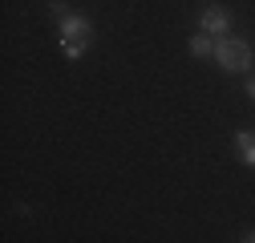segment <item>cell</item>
I'll list each match as a JSON object with an SVG mask.
<instances>
[{
	"label": "cell",
	"instance_id": "8992f818",
	"mask_svg": "<svg viewBox=\"0 0 255 243\" xmlns=\"http://www.w3.org/2000/svg\"><path fill=\"white\" fill-rule=\"evenodd\" d=\"M243 239H247V243H255V231H251V235H243Z\"/></svg>",
	"mask_w": 255,
	"mask_h": 243
},
{
	"label": "cell",
	"instance_id": "277c9868",
	"mask_svg": "<svg viewBox=\"0 0 255 243\" xmlns=\"http://www.w3.org/2000/svg\"><path fill=\"white\" fill-rule=\"evenodd\" d=\"M235 146H239V158L255 166V134H247V130H243V134H235Z\"/></svg>",
	"mask_w": 255,
	"mask_h": 243
},
{
	"label": "cell",
	"instance_id": "7a4b0ae2",
	"mask_svg": "<svg viewBox=\"0 0 255 243\" xmlns=\"http://www.w3.org/2000/svg\"><path fill=\"white\" fill-rule=\"evenodd\" d=\"M215 61H219L223 69L239 73V69H247V65H251V49H247L243 41H235V37H223V41L215 45Z\"/></svg>",
	"mask_w": 255,
	"mask_h": 243
},
{
	"label": "cell",
	"instance_id": "3957f363",
	"mask_svg": "<svg viewBox=\"0 0 255 243\" xmlns=\"http://www.w3.org/2000/svg\"><path fill=\"white\" fill-rule=\"evenodd\" d=\"M227 24H231V16L223 12L219 4H211V8L203 12V28H207V33H219V37H223V33H227Z\"/></svg>",
	"mask_w": 255,
	"mask_h": 243
},
{
	"label": "cell",
	"instance_id": "5b68a950",
	"mask_svg": "<svg viewBox=\"0 0 255 243\" xmlns=\"http://www.w3.org/2000/svg\"><path fill=\"white\" fill-rule=\"evenodd\" d=\"M190 53H195V57H215V41L211 37H195V41H190Z\"/></svg>",
	"mask_w": 255,
	"mask_h": 243
},
{
	"label": "cell",
	"instance_id": "6da1fadb",
	"mask_svg": "<svg viewBox=\"0 0 255 243\" xmlns=\"http://www.w3.org/2000/svg\"><path fill=\"white\" fill-rule=\"evenodd\" d=\"M53 16H57V24H61V45H65V57H81V53L89 49V41H93L89 20L73 16L65 4H57V8H53Z\"/></svg>",
	"mask_w": 255,
	"mask_h": 243
}]
</instances>
